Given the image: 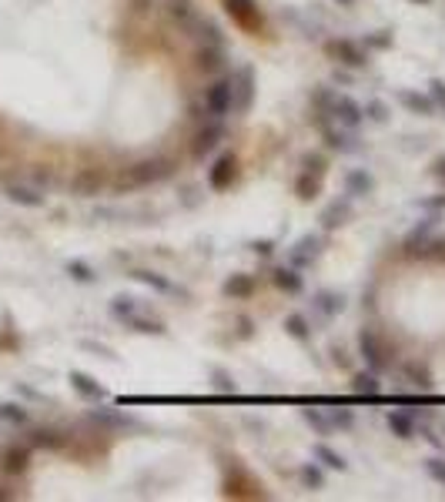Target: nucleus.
<instances>
[{"label": "nucleus", "mask_w": 445, "mask_h": 502, "mask_svg": "<svg viewBox=\"0 0 445 502\" xmlns=\"http://www.w3.org/2000/svg\"><path fill=\"white\" fill-rule=\"evenodd\" d=\"M318 104H329V111H322V114H331L338 124H345V128L362 124V117H365V111L345 94H318Z\"/></svg>", "instance_id": "f257e3e1"}, {"label": "nucleus", "mask_w": 445, "mask_h": 502, "mask_svg": "<svg viewBox=\"0 0 445 502\" xmlns=\"http://www.w3.org/2000/svg\"><path fill=\"white\" fill-rule=\"evenodd\" d=\"M252 97H254V71L252 67H238L232 74V111L245 114L252 107Z\"/></svg>", "instance_id": "f03ea898"}, {"label": "nucleus", "mask_w": 445, "mask_h": 502, "mask_svg": "<svg viewBox=\"0 0 445 502\" xmlns=\"http://www.w3.org/2000/svg\"><path fill=\"white\" fill-rule=\"evenodd\" d=\"M171 157H155V161H137L134 168H128V184H151L171 174Z\"/></svg>", "instance_id": "7ed1b4c3"}, {"label": "nucleus", "mask_w": 445, "mask_h": 502, "mask_svg": "<svg viewBox=\"0 0 445 502\" xmlns=\"http://www.w3.org/2000/svg\"><path fill=\"white\" fill-rule=\"evenodd\" d=\"M204 107H208V114L214 121H221V117L232 111V80H214L211 87L204 91Z\"/></svg>", "instance_id": "20e7f679"}, {"label": "nucleus", "mask_w": 445, "mask_h": 502, "mask_svg": "<svg viewBox=\"0 0 445 502\" xmlns=\"http://www.w3.org/2000/svg\"><path fill=\"white\" fill-rule=\"evenodd\" d=\"M358 348H362L365 362H368L372 368H375V372L388 365V358H385V345H382V338H378V335H375L372 329H365L362 335H358Z\"/></svg>", "instance_id": "39448f33"}, {"label": "nucleus", "mask_w": 445, "mask_h": 502, "mask_svg": "<svg viewBox=\"0 0 445 502\" xmlns=\"http://www.w3.org/2000/svg\"><path fill=\"white\" fill-rule=\"evenodd\" d=\"M225 7H228V14H232L241 27H248V31H258V27H261V10H258L254 0H225Z\"/></svg>", "instance_id": "423d86ee"}, {"label": "nucleus", "mask_w": 445, "mask_h": 502, "mask_svg": "<svg viewBox=\"0 0 445 502\" xmlns=\"http://www.w3.org/2000/svg\"><path fill=\"white\" fill-rule=\"evenodd\" d=\"M329 54L331 58H338L342 64H349V67L368 64V54L358 47V44H351V40H329Z\"/></svg>", "instance_id": "0eeeda50"}, {"label": "nucleus", "mask_w": 445, "mask_h": 502, "mask_svg": "<svg viewBox=\"0 0 445 502\" xmlns=\"http://www.w3.org/2000/svg\"><path fill=\"white\" fill-rule=\"evenodd\" d=\"M234 174H238V161H234L232 155H225L218 164L211 168V174H208V181H211L214 191H225L228 184L234 181Z\"/></svg>", "instance_id": "6e6552de"}, {"label": "nucleus", "mask_w": 445, "mask_h": 502, "mask_svg": "<svg viewBox=\"0 0 445 502\" xmlns=\"http://www.w3.org/2000/svg\"><path fill=\"white\" fill-rule=\"evenodd\" d=\"M221 137H225V128H221V124H208V128H201L198 137H194V155L198 157L211 155L214 148L221 144Z\"/></svg>", "instance_id": "1a4fd4ad"}, {"label": "nucleus", "mask_w": 445, "mask_h": 502, "mask_svg": "<svg viewBox=\"0 0 445 502\" xmlns=\"http://www.w3.org/2000/svg\"><path fill=\"white\" fill-rule=\"evenodd\" d=\"M27 462H30V452H27L24 445H10V449L3 452V472H10V476L24 472Z\"/></svg>", "instance_id": "9d476101"}, {"label": "nucleus", "mask_w": 445, "mask_h": 502, "mask_svg": "<svg viewBox=\"0 0 445 502\" xmlns=\"http://www.w3.org/2000/svg\"><path fill=\"white\" fill-rule=\"evenodd\" d=\"M71 386L78 388L84 399H104L107 392H104V386H97L91 375H84V372H71Z\"/></svg>", "instance_id": "9b49d317"}, {"label": "nucleus", "mask_w": 445, "mask_h": 502, "mask_svg": "<svg viewBox=\"0 0 445 502\" xmlns=\"http://www.w3.org/2000/svg\"><path fill=\"white\" fill-rule=\"evenodd\" d=\"M7 198L24 205V208H40V205H44V194L34 191V188H24V184H10V188H7Z\"/></svg>", "instance_id": "f8f14e48"}, {"label": "nucleus", "mask_w": 445, "mask_h": 502, "mask_svg": "<svg viewBox=\"0 0 445 502\" xmlns=\"http://www.w3.org/2000/svg\"><path fill=\"white\" fill-rule=\"evenodd\" d=\"M399 101L405 104L408 111H415V114H432V111H435V104H432L428 97L415 94V91H399Z\"/></svg>", "instance_id": "ddd939ff"}, {"label": "nucleus", "mask_w": 445, "mask_h": 502, "mask_svg": "<svg viewBox=\"0 0 445 502\" xmlns=\"http://www.w3.org/2000/svg\"><path fill=\"white\" fill-rule=\"evenodd\" d=\"M168 10H171V17L177 24H184V27H191L194 20H198V10L191 7V0H168Z\"/></svg>", "instance_id": "4468645a"}, {"label": "nucleus", "mask_w": 445, "mask_h": 502, "mask_svg": "<svg viewBox=\"0 0 445 502\" xmlns=\"http://www.w3.org/2000/svg\"><path fill=\"white\" fill-rule=\"evenodd\" d=\"M252 291H254V282L248 275H232L225 282V295H232V298H248Z\"/></svg>", "instance_id": "2eb2a0df"}, {"label": "nucleus", "mask_w": 445, "mask_h": 502, "mask_svg": "<svg viewBox=\"0 0 445 502\" xmlns=\"http://www.w3.org/2000/svg\"><path fill=\"white\" fill-rule=\"evenodd\" d=\"M388 429H392L399 439H412V435H415V422L408 419L405 412H388Z\"/></svg>", "instance_id": "dca6fc26"}, {"label": "nucleus", "mask_w": 445, "mask_h": 502, "mask_svg": "<svg viewBox=\"0 0 445 502\" xmlns=\"http://www.w3.org/2000/svg\"><path fill=\"white\" fill-rule=\"evenodd\" d=\"M355 392L358 395H365V399H378V392H382V386H378V379L372 375V372H362V375H355Z\"/></svg>", "instance_id": "f3484780"}, {"label": "nucleus", "mask_w": 445, "mask_h": 502, "mask_svg": "<svg viewBox=\"0 0 445 502\" xmlns=\"http://www.w3.org/2000/svg\"><path fill=\"white\" fill-rule=\"evenodd\" d=\"M274 285L281 291H288V295H295V291H302V275L291 268H278L274 271Z\"/></svg>", "instance_id": "a211bd4d"}, {"label": "nucleus", "mask_w": 445, "mask_h": 502, "mask_svg": "<svg viewBox=\"0 0 445 502\" xmlns=\"http://www.w3.org/2000/svg\"><path fill=\"white\" fill-rule=\"evenodd\" d=\"M198 67H201V71H218V67H221V47L204 44V47L198 51Z\"/></svg>", "instance_id": "6ab92c4d"}, {"label": "nucleus", "mask_w": 445, "mask_h": 502, "mask_svg": "<svg viewBox=\"0 0 445 502\" xmlns=\"http://www.w3.org/2000/svg\"><path fill=\"white\" fill-rule=\"evenodd\" d=\"M315 456L322 459V465H329V469H338V472L345 469V459H342L338 452H331L329 445H315Z\"/></svg>", "instance_id": "aec40b11"}, {"label": "nucleus", "mask_w": 445, "mask_h": 502, "mask_svg": "<svg viewBox=\"0 0 445 502\" xmlns=\"http://www.w3.org/2000/svg\"><path fill=\"white\" fill-rule=\"evenodd\" d=\"M372 191V178L365 171H351L349 174V194H368Z\"/></svg>", "instance_id": "412c9836"}, {"label": "nucleus", "mask_w": 445, "mask_h": 502, "mask_svg": "<svg viewBox=\"0 0 445 502\" xmlns=\"http://www.w3.org/2000/svg\"><path fill=\"white\" fill-rule=\"evenodd\" d=\"M315 191H318V174L311 178V171H305L302 178H298V198L308 201V198H315Z\"/></svg>", "instance_id": "4be33fe9"}, {"label": "nucleus", "mask_w": 445, "mask_h": 502, "mask_svg": "<svg viewBox=\"0 0 445 502\" xmlns=\"http://www.w3.org/2000/svg\"><path fill=\"white\" fill-rule=\"evenodd\" d=\"M111 311H114L117 318H131V315H137L134 298H128V295H117L114 302H111Z\"/></svg>", "instance_id": "5701e85b"}, {"label": "nucleus", "mask_w": 445, "mask_h": 502, "mask_svg": "<svg viewBox=\"0 0 445 502\" xmlns=\"http://www.w3.org/2000/svg\"><path fill=\"white\" fill-rule=\"evenodd\" d=\"M302 415H305V422H308V425H315V429H318L322 435H329V432H331V419H325L322 412H315V408H305Z\"/></svg>", "instance_id": "b1692460"}, {"label": "nucleus", "mask_w": 445, "mask_h": 502, "mask_svg": "<svg viewBox=\"0 0 445 502\" xmlns=\"http://www.w3.org/2000/svg\"><path fill=\"white\" fill-rule=\"evenodd\" d=\"M285 329H288V335H295V338H308V335H311L308 322H305L302 315H291L288 322H285Z\"/></svg>", "instance_id": "393cba45"}, {"label": "nucleus", "mask_w": 445, "mask_h": 502, "mask_svg": "<svg viewBox=\"0 0 445 502\" xmlns=\"http://www.w3.org/2000/svg\"><path fill=\"white\" fill-rule=\"evenodd\" d=\"M137 282H144V285H155L157 291H171V282H164L161 275H155V271H134Z\"/></svg>", "instance_id": "a878e982"}, {"label": "nucleus", "mask_w": 445, "mask_h": 502, "mask_svg": "<svg viewBox=\"0 0 445 502\" xmlns=\"http://www.w3.org/2000/svg\"><path fill=\"white\" fill-rule=\"evenodd\" d=\"M128 322H131L137 331H144V335H164V325H161V322H148V318H137V315H131Z\"/></svg>", "instance_id": "bb28decb"}, {"label": "nucleus", "mask_w": 445, "mask_h": 502, "mask_svg": "<svg viewBox=\"0 0 445 502\" xmlns=\"http://www.w3.org/2000/svg\"><path fill=\"white\" fill-rule=\"evenodd\" d=\"M315 254H318V241H315V238H302V241H298V251H295V261H308Z\"/></svg>", "instance_id": "cd10ccee"}, {"label": "nucleus", "mask_w": 445, "mask_h": 502, "mask_svg": "<svg viewBox=\"0 0 445 502\" xmlns=\"http://www.w3.org/2000/svg\"><path fill=\"white\" fill-rule=\"evenodd\" d=\"M30 442H34V445H47V449H58L60 439H58V432H51V429H37V432L30 435Z\"/></svg>", "instance_id": "c85d7f7f"}, {"label": "nucleus", "mask_w": 445, "mask_h": 502, "mask_svg": "<svg viewBox=\"0 0 445 502\" xmlns=\"http://www.w3.org/2000/svg\"><path fill=\"white\" fill-rule=\"evenodd\" d=\"M97 188H101V178H97L94 171H87V174H80V178H78V191H80V194L97 191Z\"/></svg>", "instance_id": "c756f323"}, {"label": "nucleus", "mask_w": 445, "mask_h": 502, "mask_svg": "<svg viewBox=\"0 0 445 502\" xmlns=\"http://www.w3.org/2000/svg\"><path fill=\"white\" fill-rule=\"evenodd\" d=\"M0 415H3L7 422H17V425L27 422V412H24L20 406H0Z\"/></svg>", "instance_id": "7c9ffc66"}, {"label": "nucleus", "mask_w": 445, "mask_h": 502, "mask_svg": "<svg viewBox=\"0 0 445 502\" xmlns=\"http://www.w3.org/2000/svg\"><path fill=\"white\" fill-rule=\"evenodd\" d=\"M318 309L322 311H342V295H318Z\"/></svg>", "instance_id": "2f4dec72"}, {"label": "nucleus", "mask_w": 445, "mask_h": 502, "mask_svg": "<svg viewBox=\"0 0 445 502\" xmlns=\"http://www.w3.org/2000/svg\"><path fill=\"white\" fill-rule=\"evenodd\" d=\"M426 469H428V476H432L435 483L445 485V459H426Z\"/></svg>", "instance_id": "473e14b6"}, {"label": "nucleus", "mask_w": 445, "mask_h": 502, "mask_svg": "<svg viewBox=\"0 0 445 502\" xmlns=\"http://www.w3.org/2000/svg\"><path fill=\"white\" fill-rule=\"evenodd\" d=\"M67 271H71V275H74L78 282H94V271L87 268L84 261H71V265H67Z\"/></svg>", "instance_id": "72a5a7b5"}, {"label": "nucleus", "mask_w": 445, "mask_h": 502, "mask_svg": "<svg viewBox=\"0 0 445 502\" xmlns=\"http://www.w3.org/2000/svg\"><path fill=\"white\" fill-rule=\"evenodd\" d=\"M302 479H305V485H311V489H322V472H318L315 465H305V469H302Z\"/></svg>", "instance_id": "f704fd0d"}, {"label": "nucleus", "mask_w": 445, "mask_h": 502, "mask_svg": "<svg viewBox=\"0 0 445 502\" xmlns=\"http://www.w3.org/2000/svg\"><path fill=\"white\" fill-rule=\"evenodd\" d=\"M342 218H345V205L338 208V205H331L329 211H325V228H335V225H342Z\"/></svg>", "instance_id": "c9c22d12"}, {"label": "nucleus", "mask_w": 445, "mask_h": 502, "mask_svg": "<svg viewBox=\"0 0 445 502\" xmlns=\"http://www.w3.org/2000/svg\"><path fill=\"white\" fill-rule=\"evenodd\" d=\"M432 101H435L439 107H445V84L442 80H432Z\"/></svg>", "instance_id": "e433bc0d"}, {"label": "nucleus", "mask_w": 445, "mask_h": 502, "mask_svg": "<svg viewBox=\"0 0 445 502\" xmlns=\"http://www.w3.org/2000/svg\"><path fill=\"white\" fill-rule=\"evenodd\" d=\"M368 117H372V121H385V104H378V101H372V104H368Z\"/></svg>", "instance_id": "4c0bfd02"}, {"label": "nucleus", "mask_w": 445, "mask_h": 502, "mask_svg": "<svg viewBox=\"0 0 445 502\" xmlns=\"http://www.w3.org/2000/svg\"><path fill=\"white\" fill-rule=\"evenodd\" d=\"M325 137H329V148H338V151H345L349 144H345V137L338 135V131H325Z\"/></svg>", "instance_id": "58836bf2"}, {"label": "nucleus", "mask_w": 445, "mask_h": 502, "mask_svg": "<svg viewBox=\"0 0 445 502\" xmlns=\"http://www.w3.org/2000/svg\"><path fill=\"white\" fill-rule=\"evenodd\" d=\"M365 44L368 47H388V44H392V34H375V37H368Z\"/></svg>", "instance_id": "ea45409f"}, {"label": "nucleus", "mask_w": 445, "mask_h": 502, "mask_svg": "<svg viewBox=\"0 0 445 502\" xmlns=\"http://www.w3.org/2000/svg\"><path fill=\"white\" fill-rule=\"evenodd\" d=\"M214 379H218V388H221V392H234V382L225 372H214Z\"/></svg>", "instance_id": "a19ab883"}, {"label": "nucleus", "mask_w": 445, "mask_h": 502, "mask_svg": "<svg viewBox=\"0 0 445 502\" xmlns=\"http://www.w3.org/2000/svg\"><path fill=\"white\" fill-rule=\"evenodd\" d=\"M305 168H308V171H315V174L325 171V168H322V157H305Z\"/></svg>", "instance_id": "79ce46f5"}, {"label": "nucleus", "mask_w": 445, "mask_h": 502, "mask_svg": "<svg viewBox=\"0 0 445 502\" xmlns=\"http://www.w3.org/2000/svg\"><path fill=\"white\" fill-rule=\"evenodd\" d=\"M331 425H351V415L349 412H335V415H331Z\"/></svg>", "instance_id": "37998d69"}, {"label": "nucleus", "mask_w": 445, "mask_h": 502, "mask_svg": "<svg viewBox=\"0 0 445 502\" xmlns=\"http://www.w3.org/2000/svg\"><path fill=\"white\" fill-rule=\"evenodd\" d=\"M435 174H439V181H445V157L435 161Z\"/></svg>", "instance_id": "c03bdc74"}, {"label": "nucleus", "mask_w": 445, "mask_h": 502, "mask_svg": "<svg viewBox=\"0 0 445 502\" xmlns=\"http://www.w3.org/2000/svg\"><path fill=\"white\" fill-rule=\"evenodd\" d=\"M338 3H345V7H349V3H355V0H338Z\"/></svg>", "instance_id": "a18cd8bd"}, {"label": "nucleus", "mask_w": 445, "mask_h": 502, "mask_svg": "<svg viewBox=\"0 0 445 502\" xmlns=\"http://www.w3.org/2000/svg\"><path fill=\"white\" fill-rule=\"evenodd\" d=\"M419 3H428V0H419Z\"/></svg>", "instance_id": "49530a36"}]
</instances>
